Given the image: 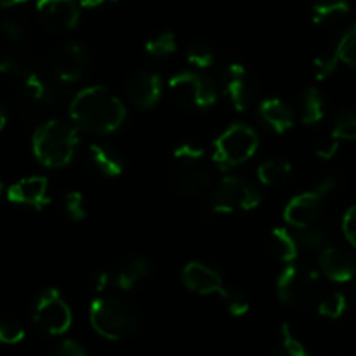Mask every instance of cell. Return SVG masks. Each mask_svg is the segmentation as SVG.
I'll list each match as a JSON object with an SVG mask.
<instances>
[{
	"instance_id": "5b68a950",
	"label": "cell",
	"mask_w": 356,
	"mask_h": 356,
	"mask_svg": "<svg viewBox=\"0 0 356 356\" xmlns=\"http://www.w3.org/2000/svg\"><path fill=\"white\" fill-rule=\"evenodd\" d=\"M259 146L256 131L245 124H233L214 141V160L219 165L236 167L250 159Z\"/></svg>"
},
{
	"instance_id": "7c38bea8",
	"label": "cell",
	"mask_w": 356,
	"mask_h": 356,
	"mask_svg": "<svg viewBox=\"0 0 356 356\" xmlns=\"http://www.w3.org/2000/svg\"><path fill=\"white\" fill-rule=\"evenodd\" d=\"M89 51L80 42H68L61 45L52 59V72L61 83H75L86 75L89 66Z\"/></svg>"
},
{
	"instance_id": "d590c367",
	"label": "cell",
	"mask_w": 356,
	"mask_h": 356,
	"mask_svg": "<svg viewBox=\"0 0 356 356\" xmlns=\"http://www.w3.org/2000/svg\"><path fill=\"white\" fill-rule=\"evenodd\" d=\"M63 207H65L66 216L72 221H82L87 214L86 200H83V195L80 191H68L65 195V200H63Z\"/></svg>"
},
{
	"instance_id": "d6a6232c",
	"label": "cell",
	"mask_w": 356,
	"mask_h": 356,
	"mask_svg": "<svg viewBox=\"0 0 356 356\" xmlns=\"http://www.w3.org/2000/svg\"><path fill=\"white\" fill-rule=\"evenodd\" d=\"M219 298H221V301L225 302V308L228 309L229 315L233 316L247 315V312H249L250 308L249 299H247L242 292L236 291V289L225 287L221 294H219Z\"/></svg>"
},
{
	"instance_id": "f1b7e54d",
	"label": "cell",
	"mask_w": 356,
	"mask_h": 356,
	"mask_svg": "<svg viewBox=\"0 0 356 356\" xmlns=\"http://www.w3.org/2000/svg\"><path fill=\"white\" fill-rule=\"evenodd\" d=\"M334 49H336L341 63L356 70V23L344 31Z\"/></svg>"
},
{
	"instance_id": "603a6c76",
	"label": "cell",
	"mask_w": 356,
	"mask_h": 356,
	"mask_svg": "<svg viewBox=\"0 0 356 356\" xmlns=\"http://www.w3.org/2000/svg\"><path fill=\"white\" fill-rule=\"evenodd\" d=\"M325 117V101L322 92L316 87H309L302 94L301 101V120L305 125H315Z\"/></svg>"
},
{
	"instance_id": "7a4b0ae2",
	"label": "cell",
	"mask_w": 356,
	"mask_h": 356,
	"mask_svg": "<svg viewBox=\"0 0 356 356\" xmlns=\"http://www.w3.org/2000/svg\"><path fill=\"white\" fill-rule=\"evenodd\" d=\"M211 159L195 145H181L169 163V179L177 191L190 197L204 193L214 179Z\"/></svg>"
},
{
	"instance_id": "60d3db41",
	"label": "cell",
	"mask_w": 356,
	"mask_h": 356,
	"mask_svg": "<svg viewBox=\"0 0 356 356\" xmlns=\"http://www.w3.org/2000/svg\"><path fill=\"white\" fill-rule=\"evenodd\" d=\"M0 73L3 75H21L23 73V65L13 56H0Z\"/></svg>"
},
{
	"instance_id": "e575fe53",
	"label": "cell",
	"mask_w": 356,
	"mask_h": 356,
	"mask_svg": "<svg viewBox=\"0 0 356 356\" xmlns=\"http://www.w3.org/2000/svg\"><path fill=\"white\" fill-rule=\"evenodd\" d=\"M332 136L339 141H356V110L344 111L336 120Z\"/></svg>"
},
{
	"instance_id": "484cf974",
	"label": "cell",
	"mask_w": 356,
	"mask_h": 356,
	"mask_svg": "<svg viewBox=\"0 0 356 356\" xmlns=\"http://www.w3.org/2000/svg\"><path fill=\"white\" fill-rule=\"evenodd\" d=\"M176 49L177 44L172 31H162V33L148 38L145 44V51L148 52L149 56H155V58H165V56H170L172 52H176Z\"/></svg>"
},
{
	"instance_id": "9a60e30c",
	"label": "cell",
	"mask_w": 356,
	"mask_h": 356,
	"mask_svg": "<svg viewBox=\"0 0 356 356\" xmlns=\"http://www.w3.org/2000/svg\"><path fill=\"white\" fill-rule=\"evenodd\" d=\"M7 200L31 209H44L51 202L49 183L44 176L23 177L7 190Z\"/></svg>"
},
{
	"instance_id": "b9f144b4",
	"label": "cell",
	"mask_w": 356,
	"mask_h": 356,
	"mask_svg": "<svg viewBox=\"0 0 356 356\" xmlns=\"http://www.w3.org/2000/svg\"><path fill=\"white\" fill-rule=\"evenodd\" d=\"M111 284V275L106 273V271H101V273H96L92 277V289L96 292H104L108 285Z\"/></svg>"
},
{
	"instance_id": "74e56055",
	"label": "cell",
	"mask_w": 356,
	"mask_h": 356,
	"mask_svg": "<svg viewBox=\"0 0 356 356\" xmlns=\"http://www.w3.org/2000/svg\"><path fill=\"white\" fill-rule=\"evenodd\" d=\"M0 31L13 42H21L24 38V28L16 19H13V17H3V19H0Z\"/></svg>"
},
{
	"instance_id": "8d00e7d4",
	"label": "cell",
	"mask_w": 356,
	"mask_h": 356,
	"mask_svg": "<svg viewBox=\"0 0 356 356\" xmlns=\"http://www.w3.org/2000/svg\"><path fill=\"white\" fill-rule=\"evenodd\" d=\"M341 141L336 138V136H325V138H320L318 143L315 146L316 156L323 160H330L332 156H336V153L339 152Z\"/></svg>"
},
{
	"instance_id": "ee69618b",
	"label": "cell",
	"mask_w": 356,
	"mask_h": 356,
	"mask_svg": "<svg viewBox=\"0 0 356 356\" xmlns=\"http://www.w3.org/2000/svg\"><path fill=\"white\" fill-rule=\"evenodd\" d=\"M26 2V0H0V7H13L19 6V3Z\"/></svg>"
},
{
	"instance_id": "52a82bcc",
	"label": "cell",
	"mask_w": 356,
	"mask_h": 356,
	"mask_svg": "<svg viewBox=\"0 0 356 356\" xmlns=\"http://www.w3.org/2000/svg\"><path fill=\"white\" fill-rule=\"evenodd\" d=\"M259 190L242 177H225L216 186L212 195V209L219 214H233V212H247L261 204Z\"/></svg>"
},
{
	"instance_id": "cb8c5ba5",
	"label": "cell",
	"mask_w": 356,
	"mask_h": 356,
	"mask_svg": "<svg viewBox=\"0 0 356 356\" xmlns=\"http://www.w3.org/2000/svg\"><path fill=\"white\" fill-rule=\"evenodd\" d=\"M291 172V162L282 159H273L261 163V165L257 167V179H259L264 186H278V184H284L285 181L289 179Z\"/></svg>"
},
{
	"instance_id": "836d02e7",
	"label": "cell",
	"mask_w": 356,
	"mask_h": 356,
	"mask_svg": "<svg viewBox=\"0 0 356 356\" xmlns=\"http://www.w3.org/2000/svg\"><path fill=\"white\" fill-rule=\"evenodd\" d=\"M339 58H337L336 49L329 52H323V54L316 56L315 61H313V75L318 82L327 80L334 72H336L337 65H339Z\"/></svg>"
},
{
	"instance_id": "44dd1931",
	"label": "cell",
	"mask_w": 356,
	"mask_h": 356,
	"mask_svg": "<svg viewBox=\"0 0 356 356\" xmlns=\"http://www.w3.org/2000/svg\"><path fill=\"white\" fill-rule=\"evenodd\" d=\"M268 249H270L271 256L282 263H294L299 252L298 240L285 228L271 229L268 235Z\"/></svg>"
},
{
	"instance_id": "ac0fdd59",
	"label": "cell",
	"mask_w": 356,
	"mask_h": 356,
	"mask_svg": "<svg viewBox=\"0 0 356 356\" xmlns=\"http://www.w3.org/2000/svg\"><path fill=\"white\" fill-rule=\"evenodd\" d=\"M87 167L103 179H113L124 172V160L117 152L103 145H90L87 149Z\"/></svg>"
},
{
	"instance_id": "2e32d148",
	"label": "cell",
	"mask_w": 356,
	"mask_h": 356,
	"mask_svg": "<svg viewBox=\"0 0 356 356\" xmlns=\"http://www.w3.org/2000/svg\"><path fill=\"white\" fill-rule=\"evenodd\" d=\"M183 284L200 296H219L225 289L221 275L214 268L198 261H191L183 268Z\"/></svg>"
},
{
	"instance_id": "7bdbcfd3",
	"label": "cell",
	"mask_w": 356,
	"mask_h": 356,
	"mask_svg": "<svg viewBox=\"0 0 356 356\" xmlns=\"http://www.w3.org/2000/svg\"><path fill=\"white\" fill-rule=\"evenodd\" d=\"M80 7H97L104 2H115V0H76Z\"/></svg>"
},
{
	"instance_id": "ba28073f",
	"label": "cell",
	"mask_w": 356,
	"mask_h": 356,
	"mask_svg": "<svg viewBox=\"0 0 356 356\" xmlns=\"http://www.w3.org/2000/svg\"><path fill=\"white\" fill-rule=\"evenodd\" d=\"M320 287V273L308 266L291 264L277 280L278 298L291 306H301L312 301Z\"/></svg>"
},
{
	"instance_id": "4316f807",
	"label": "cell",
	"mask_w": 356,
	"mask_h": 356,
	"mask_svg": "<svg viewBox=\"0 0 356 356\" xmlns=\"http://www.w3.org/2000/svg\"><path fill=\"white\" fill-rule=\"evenodd\" d=\"M280 332H282L280 344H278L275 356H309L308 350L305 348V344L294 336V332H292L289 323H282Z\"/></svg>"
},
{
	"instance_id": "bcb514c9",
	"label": "cell",
	"mask_w": 356,
	"mask_h": 356,
	"mask_svg": "<svg viewBox=\"0 0 356 356\" xmlns=\"http://www.w3.org/2000/svg\"><path fill=\"white\" fill-rule=\"evenodd\" d=\"M3 195H7V193H6V191H3L2 183H0V200H2V198H3Z\"/></svg>"
},
{
	"instance_id": "f35d334b",
	"label": "cell",
	"mask_w": 356,
	"mask_h": 356,
	"mask_svg": "<svg viewBox=\"0 0 356 356\" xmlns=\"http://www.w3.org/2000/svg\"><path fill=\"white\" fill-rule=\"evenodd\" d=\"M49 356H87V353L79 343L66 339L56 344L51 350V353H49Z\"/></svg>"
},
{
	"instance_id": "f546056e",
	"label": "cell",
	"mask_w": 356,
	"mask_h": 356,
	"mask_svg": "<svg viewBox=\"0 0 356 356\" xmlns=\"http://www.w3.org/2000/svg\"><path fill=\"white\" fill-rule=\"evenodd\" d=\"M24 325L17 316L2 315L0 316V343L17 344L24 339Z\"/></svg>"
},
{
	"instance_id": "5bb4252c",
	"label": "cell",
	"mask_w": 356,
	"mask_h": 356,
	"mask_svg": "<svg viewBox=\"0 0 356 356\" xmlns=\"http://www.w3.org/2000/svg\"><path fill=\"white\" fill-rule=\"evenodd\" d=\"M124 92L134 106L148 110L155 106L162 96V80L152 72H136L125 80Z\"/></svg>"
},
{
	"instance_id": "6da1fadb",
	"label": "cell",
	"mask_w": 356,
	"mask_h": 356,
	"mask_svg": "<svg viewBox=\"0 0 356 356\" xmlns=\"http://www.w3.org/2000/svg\"><path fill=\"white\" fill-rule=\"evenodd\" d=\"M70 117L76 127L90 134H111L125 120V106L120 97L103 86L79 90L70 103Z\"/></svg>"
},
{
	"instance_id": "1f68e13d",
	"label": "cell",
	"mask_w": 356,
	"mask_h": 356,
	"mask_svg": "<svg viewBox=\"0 0 356 356\" xmlns=\"http://www.w3.org/2000/svg\"><path fill=\"white\" fill-rule=\"evenodd\" d=\"M298 245L305 247V249H325L327 247V240H329V233L322 228V226H308V228L299 229L298 236Z\"/></svg>"
},
{
	"instance_id": "d4e9b609",
	"label": "cell",
	"mask_w": 356,
	"mask_h": 356,
	"mask_svg": "<svg viewBox=\"0 0 356 356\" xmlns=\"http://www.w3.org/2000/svg\"><path fill=\"white\" fill-rule=\"evenodd\" d=\"M186 59L191 66H195V68L205 70L211 68V66L214 65L216 52L211 44H207L205 40H197L188 47Z\"/></svg>"
},
{
	"instance_id": "3957f363",
	"label": "cell",
	"mask_w": 356,
	"mask_h": 356,
	"mask_svg": "<svg viewBox=\"0 0 356 356\" xmlns=\"http://www.w3.org/2000/svg\"><path fill=\"white\" fill-rule=\"evenodd\" d=\"M92 329L108 341H122L138 330L139 318L134 306L118 296H101L89 309Z\"/></svg>"
},
{
	"instance_id": "277c9868",
	"label": "cell",
	"mask_w": 356,
	"mask_h": 356,
	"mask_svg": "<svg viewBox=\"0 0 356 356\" xmlns=\"http://www.w3.org/2000/svg\"><path fill=\"white\" fill-rule=\"evenodd\" d=\"M79 146V134L72 125L49 120L35 131L31 139L35 159L45 167L59 169L72 162Z\"/></svg>"
},
{
	"instance_id": "9c48e42d",
	"label": "cell",
	"mask_w": 356,
	"mask_h": 356,
	"mask_svg": "<svg viewBox=\"0 0 356 356\" xmlns=\"http://www.w3.org/2000/svg\"><path fill=\"white\" fill-rule=\"evenodd\" d=\"M336 188V181L332 177H327L322 183L316 184L313 190L305 191L301 195H296L284 209V219L294 228L302 229L315 225L320 212L323 209V202L329 197L330 191Z\"/></svg>"
},
{
	"instance_id": "ffe728a7",
	"label": "cell",
	"mask_w": 356,
	"mask_h": 356,
	"mask_svg": "<svg viewBox=\"0 0 356 356\" xmlns=\"http://www.w3.org/2000/svg\"><path fill=\"white\" fill-rule=\"evenodd\" d=\"M152 271V266L143 257L125 261L113 275H111V284L120 291H131L138 284H141Z\"/></svg>"
},
{
	"instance_id": "d6986e66",
	"label": "cell",
	"mask_w": 356,
	"mask_h": 356,
	"mask_svg": "<svg viewBox=\"0 0 356 356\" xmlns=\"http://www.w3.org/2000/svg\"><path fill=\"white\" fill-rule=\"evenodd\" d=\"M259 117L277 134H285L294 127V111L278 97H268L261 103Z\"/></svg>"
},
{
	"instance_id": "30bf717a",
	"label": "cell",
	"mask_w": 356,
	"mask_h": 356,
	"mask_svg": "<svg viewBox=\"0 0 356 356\" xmlns=\"http://www.w3.org/2000/svg\"><path fill=\"white\" fill-rule=\"evenodd\" d=\"M33 323L47 336H61L72 327V309L59 291L47 289L38 296L33 308Z\"/></svg>"
},
{
	"instance_id": "f6af8a7d",
	"label": "cell",
	"mask_w": 356,
	"mask_h": 356,
	"mask_svg": "<svg viewBox=\"0 0 356 356\" xmlns=\"http://www.w3.org/2000/svg\"><path fill=\"white\" fill-rule=\"evenodd\" d=\"M6 122H7V117H6V111L0 108V132H2V129L6 127Z\"/></svg>"
},
{
	"instance_id": "7402d4cb",
	"label": "cell",
	"mask_w": 356,
	"mask_h": 356,
	"mask_svg": "<svg viewBox=\"0 0 356 356\" xmlns=\"http://www.w3.org/2000/svg\"><path fill=\"white\" fill-rule=\"evenodd\" d=\"M350 13L348 0H315L312 6V19L316 24L334 23Z\"/></svg>"
},
{
	"instance_id": "e0dca14e",
	"label": "cell",
	"mask_w": 356,
	"mask_h": 356,
	"mask_svg": "<svg viewBox=\"0 0 356 356\" xmlns=\"http://www.w3.org/2000/svg\"><path fill=\"white\" fill-rule=\"evenodd\" d=\"M318 266L327 278L337 284L353 280L356 275V261L348 250L339 247H325L320 252Z\"/></svg>"
},
{
	"instance_id": "83f0119b",
	"label": "cell",
	"mask_w": 356,
	"mask_h": 356,
	"mask_svg": "<svg viewBox=\"0 0 356 356\" xmlns=\"http://www.w3.org/2000/svg\"><path fill=\"white\" fill-rule=\"evenodd\" d=\"M348 309V299L343 292L336 291L327 294L322 301L318 302V313L325 318L337 320L344 315V312Z\"/></svg>"
},
{
	"instance_id": "ab89813d",
	"label": "cell",
	"mask_w": 356,
	"mask_h": 356,
	"mask_svg": "<svg viewBox=\"0 0 356 356\" xmlns=\"http://www.w3.org/2000/svg\"><path fill=\"white\" fill-rule=\"evenodd\" d=\"M343 233L356 249V205H351L343 218Z\"/></svg>"
},
{
	"instance_id": "4fadbf2b",
	"label": "cell",
	"mask_w": 356,
	"mask_h": 356,
	"mask_svg": "<svg viewBox=\"0 0 356 356\" xmlns=\"http://www.w3.org/2000/svg\"><path fill=\"white\" fill-rule=\"evenodd\" d=\"M37 13L49 30H72L80 19V3L76 0H38Z\"/></svg>"
},
{
	"instance_id": "8fae6325",
	"label": "cell",
	"mask_w": 356,
	"mask_h": 356,
	"mask_svg": "<svg viewBox=\"0 0 356 356\" xmlns=\"http://www.w3.org/2000/svg\"><path fill=\"white\" fill-rule=\"evenodd\" d=\"M222 90L236 111H245L256 97V79L240 63H232L222 72Z\"/></svg>"
},
{
	"instance_id": "8992f818",
	"label": "cell",
	"mask_w": 356,
	"mask_h": 356,
	"mask_svg": "<svg viewBox=\"0 0 356 356\" xmlns=\"http://www.w3.org/2000/svg\"><path fill=\"white\" fill-rule=\"evenodd\" d=\"M169 96L174 104L184 110H205L216 103L218 90L200 73L183 72L169 80Z\"/></svg>"
},
{
	"instance_id": "4dcf8cb0",
	"label": "cell",
	"mask_w": 356,
	"mask_h": 356,
	"mask_svg": "<svg viewBox=\"0 0 356 356\" xmlns=\"http://www.w3.org/2000/svg\"><path fill=\"white\" fill-rule=\"evenodd\" d=\"M23 96L28 103L42 104L47 101L49 90L44 80L37 73H28L23 80Z\"/></svg>"
}]
</instances>
